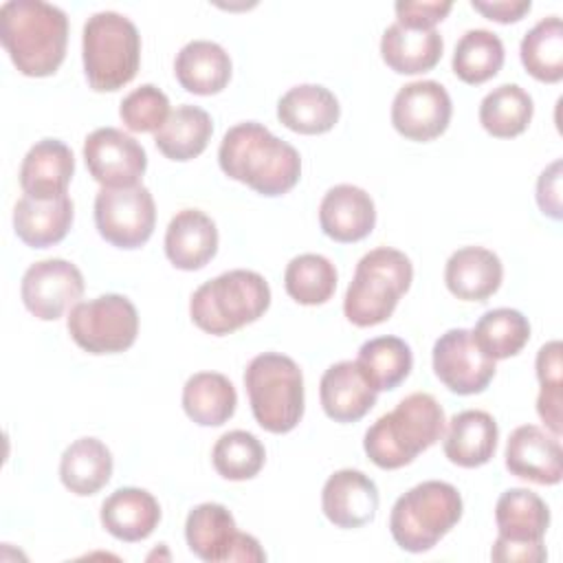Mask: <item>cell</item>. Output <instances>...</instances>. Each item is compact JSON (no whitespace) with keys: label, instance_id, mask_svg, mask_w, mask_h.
<instances>
[{"label":"cell","instance_id":"6da1fadb","mask_svg":"<svg viewBox=\"0 0 563 563\" xmlns=\"http://www.w3.org/2000/svg\"><path fill=\"white\" fill-rule=\"evenodd\" d=\"M220 169L262 196L290 191L301 176L299 152L257 121L229 128L218 150Z\"/></svg>","mask_w":563,"mask_h":563},{"label":"cell","instance_id":"7a4b0ae2","mask_svg":"<svg viewBox=\"0 0 563 563\" xmlns=\"http://www.w3.org/2000/svg\"><path fill=\"white\" fill-rule=\"evenodd\" d=\"M0 42L22 75L48 77L66 57L68 18L42 0H7L0 7Z\"/></svg>","mask_w":563,"mask_h":563},{"label":"cell","instance_id":"3957f363","mask_svg":"<svg viewBox=\"0 0 563 563\" xmlns=\"http://www.w3.org/2000/svg\"><path fill=\"white\" fill-rule=\"evenodd\" d=\"M444 427L440 402L427 391H413L365 431L363 449L378 468L394 471L442 440Z\"/></svg>","mask_w":563,"mask_h":563},{"label":"cell","instance_id":"277c9868","mask_svg":"<svg viewBox=\"0 0 563 563\" xmlns=\"http://www.w3.org/2000/svg\"><path fill=\"white\" fill-rule=\"evenodd\" d=\"M268 306V282L255 271L235 268L198 286L189 301V314L202 332L222 336L257 321Z\"/></svg>","mask_w":563,"mask_h":563},{"label":"cell","instance_id":"5b68a950","mask_svg":"<svg viewBox=\"0 0 563 563\" xmlns=\"http://www.w3.org/2000/svg\"><path fill=\"white\" fill-rule=\"evenodd\" d=\"M84 73L92 90L112 92L136 77L141 64V35L136 24L117 13H92L81 35Z\"/></svg>","mask_w":563,"mask_h":563},{"label":"cell","instance_id":"8992f818","mask_svg":"<svg viewBox=\"0 0 563 563\" xmlns=\"http://www.w3.org/2000/svg\"><path fill=\"white\" fill-rule=\"evenodd\" d=\"M413 279L411 260L391 246H378L365 253L345 290L343 312L350 323L369 328L391 317L398 299Z\"/></svg>","mask_w":563,"mask_h":563},{"label":"cell","instance_id":"52a82bcc","mask_svg":"<svg viewBox=\"0 0 563 563\" xmlns=\"http://www.w3.org/2000/svg\"><path fill=\"white\" fill-rule=\"evenodd\" d=\"M462 508V495L453 484L429 479L396 499L389 532L398 548L420 554L431 550L460 521Z\"/></svg>","mask_w":563,"mask_h":563},{"label":"cell","instance_id":"ba28073f","mask_svg":"<svg viewBox=\"0 0 563 563\" xmlns=\"http://www.w3.org/2000/svg\"><path fill=\"white\" fill-rule=\"evenodd\" d=\"M255 422L271 433L292 431L303 416V374L299 365L277 352L251 358L244 372Z\"/></svg>","mask_w":563,"mask_h":563},{"label":"cell","instance_id":"9c48e42d","mask_svg":"<svg viewBox=\"0 0 563 563\" xmlns=\"http://www.w3.org/2000/svg\"><path fill=\"white\" fill-rule=\"evenodd\" d=\"M497 539L490 559L497 563H541L548 559L543 537L550 526L548 504L528 488H508L495 504Z\"/></svg>","mask_w":563,"mask_h":563},{"label":"cell","instance_id":"30bf717a","mask_svg":"<svg viewBox=\"0 0 563 563\" xmlns=\"http://www.w3.org/2000/svg\"><path fill=\"white\" fill-rule=\"evenodd\" d=\"M66 325L70 339L88 354H117L134 345L139 312L128 297L108 292L75 303Z\"/></svg>","mask_w":563,"mask_h":563},{"label":"cell","instance_id":"8fae6325","mask_svg":"<svg viewBox=\"0 0 563 563\" xmlns=\"http://www.w3.org/2000/svg\"><path fill=\"white\" fill-rule=\"evenodd\" d=\"M99 235L119 249L143 246L156 224V207L145 185L101 187L95 198Z\"/></svg>","mask_w":563,"mask_h":563},{"label":"cell","instance_id":"7c38bea8","mask_svg":"<svg viewBox=\"0 0 563 563\" xmlns=\"http://www.w3.org/2000/svg\"><path fill=\"white\" fill-rule=\"evenodd\" d=\"M495 361L475 343L471 330L451 328L433 343V372L453 394L471 396L488 387Z\"/></svg>","mask_w":563,"mask_h":563},{"label":"cell","instance_id":"4fadbf2b","mask_svg":"<svg viewBox=\"0 0 563 563\" xmlns=\"http://www.w3.org/2000/svg\"><path fill=\"white\" fill-rule=\"evenodd\" d=\"M453 103L446 88L433 79L405 84L391 103V125L409 141H433L451 121Z\"/></svg>","mask_w":563,"mask_h":563},{"label":"cell","instance_id":"5bb4252c","mask_svg":"<svg viewBox=\"0 0 563 563\" xmlns=\"http://www.w3.org/2000/svg\"><path fill=\"white\" fill-rule=\"evenodd\" d=\"M20 292L33 317L55 321L84 295V275L68 260H42L26 268Z\"/></svg>","mask_w":563,"mask_h":563},{"label":"cell","instance_id":"9a60e30c","mask_svg":"<svg viewBox=\"0 0 563 563\" xmlns=\"http://www.w3.org/2000/svg\"><path fill=\"white\" fill-rule=\"evenodd\" d=\"M84 161L101 187L139 185L147 167L143 145L117 128H97L84 141Z\"/></svg>","mask_w":563,"mask_h":563},{"label":"cell","instance_id":"2e32d148","mask_svg":"<svg viewBox=\"0 0 563 563\" xmlns=\"http://www.w3.org/2000/svg\"><path fill=\"white\" fill-rule=\"evenodd\" d=\"M506 468L534 484H559L563 477V451L556 435L537 424L517 427L506 442Z\"/></svg>","mask_w":563,"mask_h":563},{"label":"cell","instance_id":"e0dca14e","mask_svg":"<svg viewBox=\"0 0 563 563\" xmlns=\"http://www.w3.org/2000/svg\"><path fill=\"white\" fill-rule=\"evenodd\" d=\"M378 488L372 477L356 468L334 471L321 490V508L336 528H361L376 517Z\"/></svg>","mask_w":563,"mask_h":563},{"label":"cell","instance_id":"ac0fdd59","mask_svg":"<svg viewBox=\"0 0 563 563\" xmlns=\"http://www.w3.org/2000/svg\"><path fill=\"white\" fill-rule=\"evenodd\" d=\"M319 224L334 242H358L367 238L376 224L374 200L356 185H334L319 205Z\"/></svg>","mask_w":563,"mask_h":563},{"label":"cell","instance_id":"d6986e66","mask_svg":"<svg viewBox=\"0 0 563 563\" xmlns=\"http://www.w3.org/2000/svg\"><path fill=\"white\" fill-rule=\"evenodd\" d=\"M376 389L356 361L330 365L319 383L321 407L334 422H356L376 405Z\"/></svg>","mask_w":563,"mask_h":563},{"label":"cell","instance_id":"ffe728a7","mask_svg":"<svg viewBox=\"0 0 563 563\" xmlns=\"http://www.w3.org/2000/svg\"><path fill=\"white\" fill-rule=\"evenodd\" d=\"M75 174V156L59 139L37 141L20 165V187L24 196L35 200H53L66 196V187Z\"/></svg>","mask_w":563,"mask_h":563},{"label":"cell","instance_id":"44dd1931","mask_svg":"<svg viewBox=\"0 0 563 563\" xmlns=\"http://www.w3.org/2000/svg\"><path fill=\"white\" fill-rule=\"evenodd\" d=\"M218 251L216 222L200 209L178 211L165 231V255L180 271L207 266Z\"/></svg>","mask_w":563,"mask_h":563},{"label":"cell","instance_id":"7402d4cb","mask_svg":"<svg viewBox=\"0 0 563 563\" xmlns=\"http://www.w3.org/2000/svg\"><path fill=\"white\" fill-rule=\"evenodd\" d=\"M501 260L484 246H462L444 266V284L462 301H486L501 286Z\"/></svg>","mask_w":563,"mask_h":563},{"label":"cell","instance_id":"603a6c76","mask_svg":"<svg viewBox=\"0 0 563 563\" xmlns=\"http://www.w3.org/2000/svg\"><path fill=\"white\" fill-rule=\"evenodd\" d=\"M497 438L499 429L488 411L464 409L449 420L444 455L462 468H475L495 455Z\"/></svg>","mask_w":563,"mask_h":563},{"label":"cell","instance_id":"cb8c5ba5","mask_svg":"<svg viewBox=\"0 0 563 563\" xmlns=\"http://www.w3.org/2000/svg\"><path fill=\"white\" fill-rule=\"evenodd\" d=\"M161 521V506L152 493L136 486L117 488L101 504L103 528L121 541L147 539Z\"/></svg>","mask_w":563,"mask_h":563},{"label":"cell","instance_id":"d4e9b609","mask_svg":"<svg viewBox=\"0 0 563 563\" xmlns=\"http://www.w3.org/2000/svg\"><path fill=\"white\" fill-rule=\"evenodd\" d=\"M185 539L198 559L207 563H220L231 561L240 530L227 506L205 501L189 510L185 521Z\"/></svg>","mask_w":563,"mask_h":563},{"label":"cell","instance_id":"484cf974","mask_svg":"<svg viewBox=\"0 0 563 563\" xmlns=\"http://www.w3.org/2000/svg\"><path fill=\"white\" fill-rule=\"evenodd\" d=\"M73 224V200L59 196L53 200H35L22 196L13 209L15 235L31 249H46L66 238Z\"/></svg>","mask_w":563,"mask_h":563},{"label":"cell","instance_id":"4316f807","mask_svg":"<svg viewBox=\"0 0 563 563\" xmlns=\"http://www.w3.org/2000/svg\"><path fill=\"white\" fill-rule=\"evenodd\" d=\"M174 73L187 92L216 95L231 79V57L211 40H194L178 51Z\"/></svg>","mask_w":563,"mask_h":563},{"label":"cell","instance_id":"83f0119b","mask_svg":"<svg viewBox=\"0 0 563 563\" xmlns=\"http://www.w3.org/2000/svg\"><path fill=\"white\" fill-rule=\"evenodd\" d=\"M339 99L319 84H301L290 88L277 101V119L299 134H323L339 121Z\"/></svg>","mask_w":563,"mask_h":563},{"label":"cell","instance_id":"f1b7e54d","mask_svg":"<svg viewBox=\"0 0 563 563\" xmlns=\"http://www.w3.org/2000/svg\"><path fill=\"white\" fill-rule=\"evenodd\" d=\"M442 35L435 29H407L398 22L389 24L380 37L383 62L400 75H418L431 70L442 57Z\"/></svg>","mask_w":563,"mask_h":563},{"label":"cell","instance_id":"f546056e","mask_svg":"<svg viewBox=\"0 0 563 563\" xmlns=\"http://www.w3.org/2000/svg\"><path fill=\"white\" fill-rule=\"evenodd\" d=\"M112 475V453L97 438H79L66 446L59 462L62 484L79 495L88 497L101 490Z\"/></svg>","mask_w":563,"mask_h":563},{"label":"cell","instance_id":"4dcf8cb0","mask_svg":"<svg viewBox=\"0 0 563 563\" xmlns=\"http://www.w3.org/2000/svg\"><path fill=\"white\" fill-rule=\"evenodd\" d=\"M238 394L233 383L218 372H198L183 387V409L200 427H220L233 413Z\"/></svg>","mask_w":563,"mask_h":563},{"label":"cell","instance_id":"1f68e13d","mask_svg":"<svg viewBox=\"0 0 563 563\" xmlns=\"http://www.w3.org/2000/svg\"><path fill=\"white\" fill-rule=\"evenodd\" d=\"M213 134V121L207 110L183 103L169 112L167 121L154 132V143L172 161H191L205 152Z\"/></svg>","mask_w":563,"mask_h":563},{"label":"cell","instance_id":"d6a6232c","mask_svg":"<svg viewBox=\"0 0 563 563\" xmlns=\"http://www.w3.org/2000/svg\"><path fill=\"white\" fill-rule=\"evenodd\" d=\"M519 57L523 68L539 81L563 79V24L559 15L539 20L521 40Z\"/></svg>","mask_w":563,"mask_h":563},{"label":"cell","instance_id":"836d02e7","mask_svg":"<svg viewBox=\"0 0 563 563\" xmlns=\"http://www.w3.org/2000/svg\"><path fill=\"white\" fill-rule=\"evenodd\" d=\"M532 112V97L521 86L501 84L482 99L479 123L495 139H512L528 128Z\"/></svg>","mask_w":563,"mask_h":563},{"label":"cell","instance_id":"e575fe53","mask_svg":"<svg viewBox=\"0 0 563 563\" xmlns=\"http://www.w3.org/2000/svg\"><path fill=\"white\" fill-rule=\"evenodd\" d=\"M356 363L376 391H387L409 376L413 354L400 336H376L361 345Z\"/></svg>","mask_w":563,"mask_h":563},{"label":"cell","instance_id":"d590c367","mask_svg":"<svg viewBox=\"0 0 563 563\" xmlns=\"http://www.w3.org/2000/svg\"><path fill=\"white\" fill-rule=\"evenodd\" d=\"M471 334L486 356L501 361L523 350L530 339V323L515 308H493L479 317Z\"/></svg>","mask_w":563,"mask_h":563},{"label":"cell","instance_id":"8d00e7d4","mask_svg":"<svg viewBox=\"0 0 563 563\" xmlns=\"http://www.w3.org/2000/svg\"><path fill=\"white\" fill-rule=\"evenodd\" d=\"M504 66V44L488 29L466 31L453 51V73L471 86L493 79Z\"/></svg>","mask_w":563,"mask_h":563},{"label":"cell","instance_id":"74e56055","mask_svg":"<svg viewBox=\"0 0 563 563\" xmlns=\"http://www.w3.org/2000/svg\"><path fill=\"white\" fill-rule=\"evenodd\" d=\"M284 286L297 303L319 306L334 295L336 268L319 253H301L288 262Z\"/></svg>","mask_w":563,"mask_h":563},{"label":"cell","instance_id":"f35d334b","mask_svg":"<svg viewBox=\"0 0 563 563\" xmlns=\"http://www.w3.org/2000/svg\"><path fill=\"white\" fill-rule=\"evenodd\" d=\"M211 462L218 475L231 482H244L255 477L264 462H266V451L264 444L249 431L235 429L222 433L211 451Z\"/></svg>","mask_w":563,"mask_h":563},{"label":"cell","instance_id":"ab89813d","mask_svg":"<svg viewBox=\"0 0 563 563\" xmlns=\"http://www.w3.org/2000/svg\"><path fill=\"white\" fill-rule=\"evenodd\" d=\"M119 117L132 132H158L169 117V99L154 84H143L123 97Z\"/></svg>","mask_w":563,"mask_h":563},{"label":"cell","instance_id":"60d3db41","mask_svg":"<svg viewBox=\"0 0 563 563\" xmlns=\"http://www.w3.org/2000/svg\"><path fill=\"white\" fill-rule=\"evenodd\" d=\"M451 2H438V0H400L396 2V22L407 26V29H433L438 22H442L446 18V13L451 11Z\"/></svg>","mask_w":563,"mask_h":563},{"label":"cell","instance_id":"b9f144b4","mask_svg":"<svg viewBox=\"0 0 563 563\" xmlns=\"http://www.w3.org/2000/svg\"><path fill=\"white\" fill-rule=\"evenodd\" d=\"M537 202L545 216L561 220V161L559 158L541 172L537 180Z\"/></svg>","mask_w":563,"mask_h":563},{"label":"cell","instance_id":"7bdbcfd3","mask_svg":"<svg viewBox=\"0 0 563 563\" xmlns=\"http://www.w3.org/2000/svg\"><path fill=\"white\" fill-rule=\"evenodd\" d=\"M471 7H473L475 11H479L482 15H486L488 20L508 24V22L521 20V18L530 11L532 2H530V0H493V2H486V0H471Z\"/></svg>","mask_w":563,"mask_h":563},{"label":"cell","instance_id":"ee69618b","mask_svg":"<svg viewBox=\"0 0 563 563\" xmlns=\"http://www.w3.org/2000/svg\"><path fill=\"white\" fill-rule=\"evenodd\" d=\"M537 378L541 387H561V341H550L537 352Z\"/></svg>","mask_w":563,"mask_h":563}]
</instances>
